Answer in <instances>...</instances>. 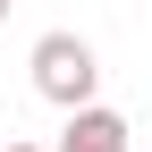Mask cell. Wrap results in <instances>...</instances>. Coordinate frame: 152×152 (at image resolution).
<instances>
[{"mask_svg":"<svg viewBox=\"0 0 152 152\" xmlns=\"http://www.w3.org/2000/svg\"><path fill=\"white\" fill-rule=\"evenodd\" d=\"M93 85H102V68H93L85 34H42V42H34V93H42L51 110H85Z\"/></svg>","mask_w":152,"mask_h":152,"instance_id":"cell-1","label":"cell"},{"mask_svg":"<svg viewBox=\"0 0 152 152\" xmlns=\"http://www.w3.org/2000/svg\"><path fill=\"white\" fill-rule=\"evenodd\" d=\"M59 152H135V144H127V118H118V110L85 102V110H68V135H59Z\"/></svg>","mask_w":152,"mask_h":152,"instance_id":"cell-2","label":"cell"},{"mask_svg":"<svg viewBox=\"0 0 152 152\" xmlns=\"http://www.w3.org/2000/svg\"><path fill=\"white\" fill-rule=\"evenodd\" d=\"M9 9H17V0H0V26H9Z\"/></svg>","mask_w":152,"mask_h":152,"instance_id":"cell-3","label":"cell"},{"mask_svg":"<svg viewBox=\"0 0 152 152\" xmlns=\"http://www.w3.org/2000/svg\"><path fill=\"white\" fill-rule=\"evenodd\" d=\"M0 152H34V144H0Z\"/></svg>","mask_w":152,"mask_h":152,"instance_id":"cell-4","label":"cell"}]
</instances>
